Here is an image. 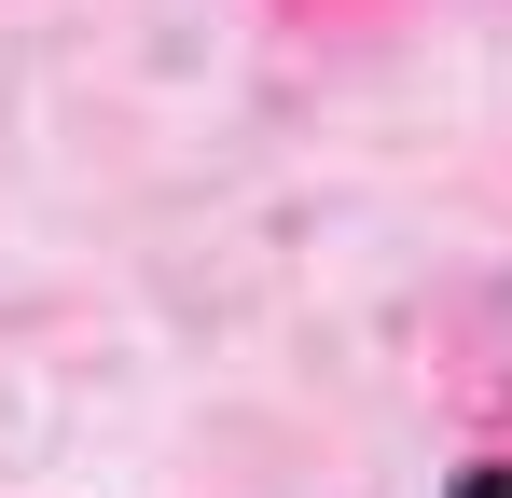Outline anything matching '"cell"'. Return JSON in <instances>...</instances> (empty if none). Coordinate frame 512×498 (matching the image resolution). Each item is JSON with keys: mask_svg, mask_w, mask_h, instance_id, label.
Wrapping results in <instances>:
<instances>
[{"mask_svg": "<svg viewBox=\"0 0 512 498\" xmlns=\"http://www.w3.org/2000/svg\"><path fill=\"white\" fill-rule=\"evenodd\" d=\"M457 498H512V471H471V485H457Z\"/></svg>", "mask_w": 512, "mask_h": 498, "instance_id": "6da1fadb", "label": "cell"}]
</instances>
